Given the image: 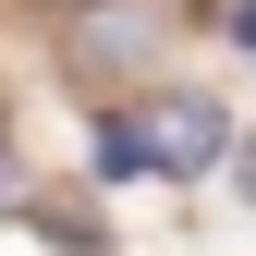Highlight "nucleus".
<instances>
[{"instance_id":"nucleus-2","label":"nucleus","mask_w":256,"mask_h":256,"mask_svg":"<svg viewBox=\"0 0 256 256\" xmlns=\"http://www.w3.org/2000/svg\"><path fill=\"white\" fill-rule=\"evenodd\" d=\"M158 37H171L158 0H146V12H98V24L74 37V61H86V74H122V61H158Z\"/></svg>"},{"instance_id":"nucleus-5","label":"nucleus","mask_w":256,"mask_h":256,"mask_svg":"<svg viewBox=\"0 0 256 256\" xmlns=\"http://www.w3.org/2000/svg\"><path fill=\"white\" fill-rule=\"evenodd\" d=\"M244 196H256V146H244Z\"/></svg>"},{"instance_id":"nucleus-1","label":"nucleus","mask_w":256,"mask_h":256,"mask_svg":"<svg viewBox=\"0 0 256 256\" xmlns=\"http://www.w3.org/2000/svg\"><path fill=\"white\" fill-rule=\"evenodd\" d=\"M220 146H232V110H220V98H158V110H146V158H158L171 183L220 171Z\"/></svg>"},{"instance_id":"nucleus-4","label":"nucleus","mask_w":256,"mask_h":256,"mask_svg":"<svg viewBox=\"0 0 256 256\" xmlns=\"http://www.w3.org/2000/svg\"><path fill=\"white\" fill-rule=\"evenodd\" d=\"M232 49H256V0H244V12H232Z\"/></svg>"},{"instance_id":"nucleus-3","label":"nucleus","mask_w":256,"mask_h":256,"mask_svg":"<svg viewBox=\"0 0 256 256\" xmlns=\"http://www.w3.org/2000/svg\"><path fill=\"white\" fill-rule=\"evenodd\" d=\"M98 171H110V183H134V171H158V158H146V122H98Z\"/></svg>"}]
</instances>
